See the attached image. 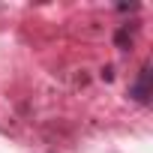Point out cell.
Returning <instances> with one entry per match:
<instances>
[{
	"instance_id": "1",
	"label": "cell",
	"mask_w": 153,
	"mask_h": 153,
	"mask_svg": "<svg viewBox=\"0 0 153 153\" xmlns=\"http://www.w3.org/2000/svg\"><path fill=\"white\" fill-rule=\"evenodd\" d=\"M132 96H135L138 102H147V99H150V69H147V66L141 69V78H138V84L132 87Z\"/></svg>"
}]
</instances>
